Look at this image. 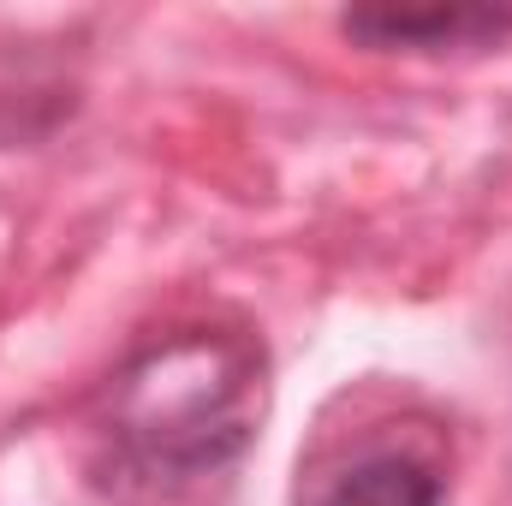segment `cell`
I'll return each mask as SVG.
<instances>
[{"mask_svg": "<svg viewBox=\"0 0 512 506\" xmlns=\"http://www.w3.org/2000/svg\"><path fill=\"white\" fill-rule=\"evenodd\" d=\"M262 358L251 340L185 328L114 381V435L161 471H203L251 441Z\"/></svg>", "mask_w": 512, "mask_h": 506, "instance_id": "obj_1", "label": "cell"}, {"mask_svg": "<svg viewBox=\"0 0 512 506\" xmlns=\"http://www.w3.org/2000/svg\"><path fill=\"white\" fill-rule=\"evenodd\" d=\"M512 12L495 6H376L346 12V36L370 48H477L489 36H507Z\"/></svg>", "mask_w": 512, "mask_h": 506, "instance_id": "obj_2", "label": "cell"}, {"mask_svg": "<svg viewBox=\"0 0 512 506\" xmlns=\"http://www.w3.org/2000/svg\"><path fill=\"white\" fill-rule=\"evenodd\" d=\"M316 506H441V477L405 453H382L352 465Z\"/></svg>", "mask_w": 512, "mask_h": 506, "instance_id": "obj_3", "label": "cell"}]
</instances>
